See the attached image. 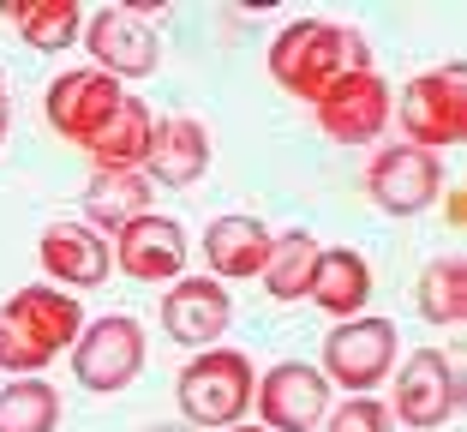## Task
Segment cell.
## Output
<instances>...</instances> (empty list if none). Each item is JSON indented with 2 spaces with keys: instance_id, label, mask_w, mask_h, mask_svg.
<instances>
[{
  "instance_id": "6da1fadb",
  "label": "cell",
  "mask_w": 467,
  "mask_h": 432,
  "mask_svg": "<svg viewBox=\"0 0 467 432\" xmlns=\"http://www.w3.org/2000/svg\"><path fill=\"white\" fill-rule=\"evenodd\" d=\"M270 79L300 102H324L342 79L371 72V48L354 25H330V18H294V25L275 30L270 55H264Z\"/></svg>"
},
{
  "instance_id": "7a4b0ae2",
  "label": "cell",
  "mask_w": 467,
  "mask_h": 432,
  "mask_svg": "<svg viewBox=\"0 0 467 432\" xmlns=\"http://www.w3.org/2000/svg\"><path fill=\"white\" fill-rule=\"evenodd\" d=\"M84 331V307L55 282H30V289H13L0 300V366L13 378H36L48 361L78 342Z\"/></svg>"
},
{
  "instance_id": "3957f363",
  "label": "cell",
  "mask_w": 467,
  "mask_h": 432,
  "mask_svg": "<svg viewBox=\"0 0 467 432\" xmlns=\"http://www.w3.org/2000/svg\"><path fill=\"white\" fill-rule=\"evenodd\" d=\"M252 391H258V373H252V354L240 349H204L174 378V403L186 408V427L198 432L240 427L252 415Z\"/></svg>"
},
{
  "instance_id": "277c9868",
  "label": "cell",
  "mask_w": 467,
  "mask_h": 432,
  "mask_svg": "<svg viewBox=\"0 0 467 432\" xmlns=\"http://www.w3.org/2000/svg\"><path fill=\"white\" fill-rule=\"evenodd\" d=\"M396 126H401V144H413V151H431V156L455 151L467 139V67L462 60L401 84Z\"/></svg>"
},
{
  "instance_id": "5b68a950",
  "label": "cell",
  "mask_w": 467,
  "mask_h": 432,
  "mask_svg": "<svg viewBox=\"0 0 467 432\" xmlns=\"http://www.w3.org/2000/svg\"><path fill=\"white\" fill-rule=\"evenodd\" d=\"M396 349L401 336L384 312H359V319H342L330 336H324V366L317 373L330 378V391L342 385L348 396H371L396 373Z\"/></svg>"
},
{
  "instance_id": "8992f818",
  "label": "cell",
  "mask_w": 467,
  "mask_h": 432,
  "mask_svg": "<svg viewBox=\"0 0 467 432\" xmlns=\"http://www.w3.org/2000/svg\"><path fill=\"white\" fill-rule=\"evenodd\" d=\"M67 354H72V378H78L84 391L114 396L144 373V324L132 312H109V319L84 324Z\"/></svg>"
},
{
  "instance_id": "52a82bcc",
  "label": "cell",
  "mask_w": 467,
  "mask_h": 432,
  "mask_svg": "<svg viewBox=\"0 0 467 432\" xmlns=\"http://www.w3.org/2000/svg\"><path fill=\"white\" fill-rule=\"evenodd\" d=\"M252 408H258L264 432H317L336 403H330V378L312 361H282L270 373H258Z\"/></svg>"
},
{
  "instance_id": "ba28073f",
  "label": "cell",
  "mask_w": 467,
  "mask_h": 432,
  "mask_svg": "<svg viewBox=\"0 0 467 432\" xmlns=\"http://www.w3.org/2000/svg\"><path fill=\"white\" fill-rule=\"evenodd\" d=\"M443 193V163L413 144H378L366 163V198L384 216H420Z\"/></svg>"
},
{
  "instance_id": "9c48e42d",
  "label": "cell",
  "mask_w": 467,
  "mask_h": 432,
  "mask_svg": "<svg viewBox=\"0 0 467 432\" xmlns=\"http://www.w3.org/2000/svg\"><path fill=\"white\" fill-rule=\"evenodd\" d=\"M455 415H462V366L443 349L408 354L401 373H396V415L389 420H401V427H413V432H438V427H450Z\"/></svg>"
},
{
  "instance_id": "30bf717a",
  "label": "cell",
  "mask_w": 467,
  "mask_h": 432,
  "mask_svg": "<svg viewBox=\"0 0 467 432\" xmlns=\"http://www.w3.org/2000/svg\"><path fill=\"white\" fill-rule=\"evenodd\" d=\"M126 102V84L120 79H109V72H97V67H72V72H60L55 84H48V97H42V114H48V126H55L67 144H90L109 126V114Z\"/></svg>"
},
{
  "instance_id": "8fae6325",
  "label": "cell",
  "mask_w": 467,
  "mask_h": 432,
  "mask_svg": "<svg viewBox=\"0 0 467 432\" xmlns=\"http://www.w3.org/2000/svg\"><path fill=\"white\" fill-rule=\"evenodd\" d=\"M84 48L97 55V72H109V79H150L156 67H162V37H156V25H144L138 13H126V6H97V13L84 18Z\"/></svg>"
},
{
  "instance_id": "7c38bea8",
  "label": "cell",
  "mask_w": 467,
  "mask_h": 432,
  "mask_svg": "<svg viewBox=\"0 0 467 432\" xmlns=\"http://www.w3.org/2000/svg\"><path fill=\"white\" fill-rule=\"evenodd\" d=\"M114 252V270H126L132 282H180L186 277V228L174 223V216H138V223H126L120 235L109 240Z\"/></svg>"
},
{
  "instance_id": "4fadbf2b",
  "label": "cell",
  "mask_w": 467,
  "mask_h": 432,
  "mask_svg": "<svg viewBox=\"0 0 467 432\" xmlns=\"http://www.w3.org/2000/svg\"><path fill=\"white\" fill-rule=\"evenodd\" d=\"M234 324V300L216 277H180L162 294V336L180 349H216V336Z\"/></svg>"
},
{
  "instance_id": "5bb4252c",
  "label": "cell",
  "mask_w": 467,
  "mask_h": 432,
  "mask_svg": "<svg viewBox=\"0 0 467 432\" xmlns=\"http://www.w3.org/2000/svg\"><path fill=\"white\" fill-rule=\"evenodd\" d=\"M317 126L330 144H378L389 126V84L378 72H354L317 102Z\"/></svg>"
},
{
  "instance_id": "9a60e30c",
  "label": "cell",
  "mask_w": 467,
  "mask_h": 432,
  "mask_svg": "<svg viewBox=\"0 0 467 432\" xmlns=\"http://www.w3.org/2000/svg\"><path fill=\"white\" fill-rule=\"evenodd\" d=\"M36 265L48 270L67 294H78V289H102V282H109L114 252H109V240H102L97 228H84V223H48V228H42V240H36Z\"/></svg>"
},
{
  "instance_id": "2e32d148",
  "label": "cell",
  "mask_w": 467,
  "mask_h": 432,
  "mask_svg": "<svg viewBox=\"0 0 467 432\" xmlns=\"http://www.w3.org/2000/svg\"><path fill=\"white\" fill-rule=\"evenodd\" d=\"M210 174V132L204 121L192 114H168L156 121V139H150V156H144V181L150 186H168V193H186Z\"/></svg>"
},
{
  "instance_id": "e0dca14e",
  "label": "cell",
  "mask_w": 467,
  "mask_h": 432,
  "mask_svg": "<svg viewBox=\"0 0 467 432\" xmlns=\"http://www.w3.org/2000/svg\"><path fill=\"white\" fill-rule=\"evenodd\" d=\"M270 223L264 216H216L204 228V265L216 270V282H252L270 265Z\"/></svg>"
},
{
  "instance_id": "ac0fdd59",
  "label": "cell",
  "mask_w": 467,
  "mask_h": 432,
  "mask_svg": "<svg viewBox=\"0 0 467 432\" xmlns=\"http://www.w3.org/2000/svg\"><path fill=\"white\" fill-rule=\"evenodd\" d=\"M150 193L156 186L138 174V168H97L90 174V186H84V228H97L102 240H114L126 223H138V216H150Z\"/></svg>"
},
{
  "instance_id": "d6986e66",
  "label": "cell",
  "mask_w": 467,
  "mask_h": 432,
  "mask_svg": "<svg viewBox=\"0 0 467 432\" xmlns=\"http://www.w3.org/2000/svg\"><path fill=\"white\" fill-rule=\"evenodd\" d=\"M317 312H330L336 324L342 319H359L371 300V265L359 258L354 247H324L317 252V270H312V289H306Z\"/></svg>"
},
{
  "instance_id": "ffe728a7",
  "label": "cell",
  "mask_w": 467,
  "mask_h": 432,
  "mask_svg": "<svg viewBox=\"0 0 467 432\" xmlns=\"http://www.w3.org/2000/svg\"><path fill=\"white\" fill-rule=\"evenodd\" d=\"M150 139H156V109H150V102H138V97H126L120 109L109 114V126H102L84 151H90L97 168H138V174H144Z\"/></svg>"
},
{
  "instance_id": "44dd1931",
  "label": "cell",
  "mask_w": 467,
  "mask_h": 432,
  "mask_svg": "<svg viewBox=\"0 0 467 432\" xmlns=\"http://www.w3.org/2000/svg\"><path fill=\"white\" fill-rule=\"evenodd\" d=\"M0 18H6V25L18 30V42L36 48V55H60L84 30V13L72 0H0Z\"/></svg>"
},
{
  "instance_id": "7402d4cb",
  "label": "cell",
  "mask_w": 467,
  "mask_h": 432,
  "mask_svg": "<svg viewBox=\"0 0 467 432\" xmlns=\"http://www.w3.org/2000/svg\"><path fill=\"white\" fill-rule=\"evenodd\" d=\"M317 240L306 235V228H288V235L270 240V265H264V289H270V300H306V289H312V270H317Z\"/></svg>"
},
{
  "instance_id": "603a6c76",
  "label": "cell",
  "mask_w": 467,
  "mask_h": 432,
  "mask_svg": "<svg viewBox=\"0 0 467 432\" xmlns=\"http://www.w3.org/2000/svg\"><path fill=\"white\" fill-rule=\"evenodd\" d=\"M0 432H60V391L42 378H13L0 391Z\"/></svg>"
},
{
  "instance_id": "cb8c5ba5",
  "label": "cell",
  "mask_w": 467,
  "mask_h": 432,
  "mask_svg": "<svg viewBox=\"0 0 467 432\" xmlns=\"http://www.w3.org/2000/svg\"><path fill=\"white\" fill-rule=\"evenodd\" d=\"M413 300H420V319L426 324H462L467 319V265L462 258H431L420 289H413Z\"/></svg>"
},
{
  "instance_id": "d4e9b609",
  "label": "cell",
  "mask_w": 467,
  "mask_h": 432,
  "mask_svg": "<svg viewBox=\"0 0 467 432\" xmlns=\"http://www.w3.org/2000/svg\"><path fill=\"white\" fill-rule=\"evenodd\" d=\"M317 432H396V420H389V408L378 403V396H348L342 408L324 415Z\"/></svg>"
},
{
  "instance_id": "484cf974",
  "label": "cell",
  "mask_w": 467,
  "mask_h": 432,
  "mask_svg": "<svg viewBox=\"0 0 467 432\" xmlns=\"http://www.w3.org/2000/svg\"><path fill=\"white\" fill-rule=\"evenodd\" d=\"M443 210H450V216H443L450 228H462V223H467V193H462V186H450V198H443Z\"/></svg>"
},
{
  "instance_id": "4316f807",
  "label": "cell",
  "mask_w": 467,
  "mask_h": 432,
  "mask_svg": "<svg viewBox=\"0 0 467 432\" xmlns=\"http://www.w3.org/2000/svg\"><path fill=\"white\" fill-rule=\"evenodd\" d=\"M6 132H13V102H6V72H0V144H6Z\"/></svg>"
},
{
  "instance_id": "83f0119b",
  "label": "cell",
  "mask_w": 467,
  "mask_h": 432,
  "mask_svg": "<svg viewBox=\"0 0 467 432\" xmlns=\"http://www.w3.org/2000/svg\"><path fill=\"white\" fill-rule=\"evenodd\" d=\"M150 432H198V427H150Z\"/></svg>"
},
{
  "instance_id": "f1b7e54d",
  "label": "cell",
  "mask_w": 467,
  "mask_h": 432,
  "mask_svg": "<svg viewBox=\"0 0 467 432\" xmlns=\"http://www.w3.org/2000/svg\"><path fill=\"white\" fill-rule=\"evenodd\" d=\"M228 432H264V427H246V420H240V427H228Z\"/></svg>"
}]
</instances>
